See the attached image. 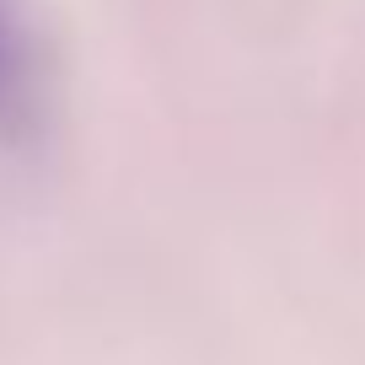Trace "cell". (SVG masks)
<instances>
[{"label": "cell", "mask_w": 365, "mask_h": 365, "mask_svg": "<svg viewBox=\"0 0 365 365\" xmlns=\"http://www.w3.org/2000/svg\"><path fill=\"white\" fill-rule=\"evenodd\" d=\"M48 76L22 0H0V145H22L43 129Z\"/></svg>", "instance_id": "6da1fadb"}]
</instances>
